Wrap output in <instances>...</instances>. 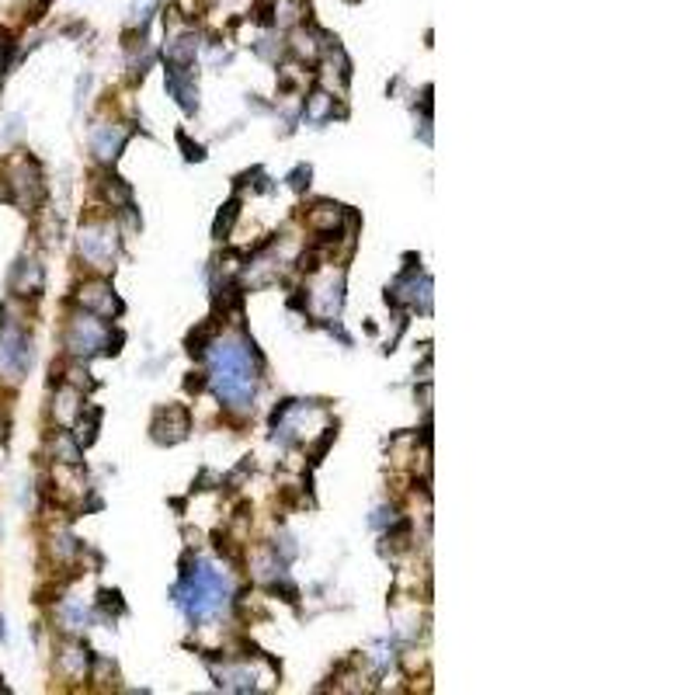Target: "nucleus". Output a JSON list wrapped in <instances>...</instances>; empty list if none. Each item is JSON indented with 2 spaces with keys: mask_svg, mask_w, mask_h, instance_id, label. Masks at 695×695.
Masks as SVG:
<instances>
[{
  "mask_svg": "<svg viewBox=\"0 0 695 695\" xmlns=\"http://www.w3.org/2000/svg\"><path fill=\"white\" fill-rule=\"evenodd\" d=\"M125 129L122 125H108V122H101L98 129H94V136H91V150L98 154V160H115L122 150V143H125Z\"/></svg>",
  "mask_w": 695,
  "mask_h": 695,
  "instance_id": "6e6552de",
  "label": "nucleus"
},
{
  "mask_svg": "<svg viewBox=\"0 0 695 695\" xmlns=\"http://www.w3.org/2000/svg\"><path fill=\"white\" fill-rule=\"evenodd\" d=\"M0 442H4V417H0Z\"/></svg>",
  "mask_w": 695,
  "mask_h": 695,
  "instance_id": "6ab92c4d",
  "label": "nucleus"
},
{
  "mask_svg": "<svg viewBox=\"0 0 695 695\" xmlns=\"http://www.w3.org/2000/svg\"><path fill=\"white\" fill-rule=\"evenodd\" d=\"M184 435H188V411H181V407L157 411V421H154V438L157 442H181Z\"/></svg>",
  "mask_w": 695,
  "mask_h": 695,
  "instance_id": "0eeeda50",
  "label": "nucleus"
},
{
  "mask_svg": "<svg viewBox=\"0 0 695 695\" xmlns=\"http://www.w3.org/2000/svg\"><path fill=\"white\" fill-rule=\"evenodd\" d=\"M98 421H101L98 411H94V407H87V421H84V417L77 421V442L91 445V442H94V432H98Z\"/></svg>",
  "mask_w": 695,
  "mask_h": 695,
  "instance_id": "2eb2a0df",
  "label": "nucleus"
},
{
  "mask_svg": "<svg viewBox=\"0 0 695 695\" xmlns=\"http://www.w3.org/2000/svg\"><path fill=\"white\" fill-rule=\"evenodd\" d=\"M157 7V0H136L133 4V18H129V25H139V32H143V25L150 21V11Z\"/></svg>",
  "mask_w": 695,
  "mask_h": 695,
  "instance_id": "dca6fc26",
  "label": "nucleus"
},
{
  "mask_svg": "<svg viewBox=\"0 0 695 695\" xmlns=\"http://www.w3.org/2000/svg\"><path fill=\"white\" fill-rule=\"evenodd\" d=\"M77 400H80V393L74 390V386H66V390L60 393V411H56V417H60L63 424L74 421V414H77Z\"/></svg>",
  "mask_w": 695,
  "mask_h": 695,
  "instance_id": "4468645a",
  "label": "nucleus"
},
{
  "mask_svg": "<svg viewBox=\"0 0 695 695\" xmlns=\"http://www.w3.org/2000/svg\"><path fill=\"white\" fill-rule=\"evenodd\" d=\"M53 452H56V459H60V462H66V466H77L80 445L70 435H66V432H60V435H56V442H53Z\"/></svg>",
  "mask_w": 695,
  "mask_h": 695,
  "instance_id": "9b49d317",
  "label": "nucleus"
},
{
  "mask_svg": "<svg viewBox=\"0 0 695 695\" xmlns=\"http://www.w3.org/2000/svg\"><path fill=\"white\" fill-rule=\"evenodd\" d=\"M237 205L240 202H230V205H226V213H219V219H216V237L219 240L230 233V226H233V219H237Z\"/></svg>",
  "mask_w": 695,
  "mask_h": 695,
  "instance_id": "f3484780",
  "label": "nucleus"
},
{
  "mask_svg": "<svg viewBox=\"0 0 695 695\" xmlns=\"http://www.w3.org/2000/svg\"><path fill=\"white\" fill-rule=\"evenodd\" d=\"M11 285H15L18 296H35V293L42 289V268L35 264V261H21L18 268H15Z\"/></svg>",
  "mask_w": 695,
  "mask_h": 695,
  "instance_id": "1a4fd4ad",
  "label": "nucleus"
},
{
  "mask_svg": "<svg viewBox=\"0 0 695 695\" xmlns=\"http://www.w3.org/2000/svg\"><path fill=\"white\" fill-rule=\"evenodd\" d=\"M119 341H122L119 334L112 341V331L98 317H91V313H77V317L70 320V331H66V348H70V355L77 358H91L98 355V352H119L115 348Z\"/></svg>",
  "mask_w": 695,
  "mask_h": 695,
  "instance_id": "7ed1b4c3",
  "label": "nucleus"
},
{
  "mask_svg": "<svg viewBox=\"0 0 695 695\" xmlns=\"http://www.w3.org/2000/svg\"><path fill=\"white\" fill-rule=\"evenodd\" d=\"M209 369H213L209 382L230 411L251 407L254 386H258V365H254V352L243 341H213Z\"/></svg>",
  "mask_w": 695,
  "mask_h": 695,
  "instance_id": "f257e3e1",
  "label": "nucleus"
},
{
  "mask_svg": "<svg viewBox=\"0 0 695 695\" xmlns=\"http://www.w3.org/2000/svg\"><path fill=\"white\" fill-rule=\"evenodd\" d=\"M115 247H119V240H115V230H112V226H87V230L80 233V254L91 261V264H98V268H108V264H112Z\"/></svg>",
  "mask_w": 695,
  "mask_h": 695,
  "instance_id": "20e7f679",
  "label": "nucleus"
},
{
  "mask_svg": "<svg viewBox=\"0 0 695 695\" xmlns=\"http://www.w3.org/2000/svg\"><path fill=\"white\" fill-rule=\"evenodd\" d=\"M60 668H63V671H70L74 678H84V675H87V654H84L80 647H70V650L63 654Z\"/></svg>",
  "mask_w": 695,
  "mask_h": 695,
  "instance_id": "ddd939ff",
  "label": "nucleus"
},
{
  "mask_svg": "<svg viewBox=\"0 0 695 695\" xmlns=\"http://www.w3.org/2000/svg\"><path fill=\"white\" fill-rule=\"evenodd\" d=\"M7 66V45H0V70Z\"/></svg>",
  "mask_w": 695,
  "mask_h": 695,
  "instance_id": "a211bd4d",
  "label": "nucleus"
},
{
  "mask_svg": "<svg viewBox=\"0 0 695 695\" xmlns=\"http://www.w3.org/2000/svg\"><path fill=\"white\" fill-rule=\"evenodd\" d=\"M341 216H344V209L341 205H331V202H323V205H317V213H313V223L317 226H323V233H334V226L341 223Z\"/></svg>",
  "mask_w": 695,
  "mask_h": 695,
  "instance_id": "f8f14e48",
  "label": "nucleus"
},
{
  "mask_svg": "<svg viewBox=\"0 0 695 695\" xmlns=\"http://www.w3.org/2000/svg\"><path fill=\"white\" fill-rule=\"evenodd\" d=\"M178 605L188 612V619H213L219 616L223 609H226V601H230V584H226V577L213 571V567H205L199 563L195 571H184V581L178 584Z\"/></svg>",
  "mask_w": 695,
  "mask_h": 695,
  "instance_id": "f03ea898",
  "label": "nucleus"
},
{
  "mask_svg": "<svg viewBox=\"0 0 695 695\" xmlns=\"http://www.w3.org/2000/svg\"><path fill=\"white\" fill-rule=\"evenodd\" d=\"M0 362L11 369V372H25V365L32 362V352H28V338L18 323L4 320V331H0Z\"/></svg>",
  "mask_w": 695,
  "mask_h": 695,
  "instance_id": "39448f33",
  "label": "nucleus"
},
{
  "mask_svg": "<svg viewBox=\"0 0 695 695\" xmlns=\"http://www.w3.org/2000/svg\"><path fill=\"white\" fill-rule=\"evenodd\" d=\"M80 306L91 310V313H98V317H112V313L122 310V303L112 296V289H108L104 282H87V285L80 289Z\"/></svg>",
  "mask_w": 695,
  "mask_h": 695,
  "instance_id": "423d86ee",
  "label": "nucleus"
},
{
  "mask_svg": "<svg viewBox=\"0 0 695 695\" xmlns=\"http://www.w3.org/2000/svg\"><path fill=\"white\" fill-rule=\"evenodd\" d=\"M306 122L310 125H323L327 119H334V98L327 94V91H313L310 98H306Z\"/></svg>",
  "mask_w": 695,
  "mask_h": 695,
  "instance_id": "9d476101",
  "label": "nucleus"
}]
</instances>
